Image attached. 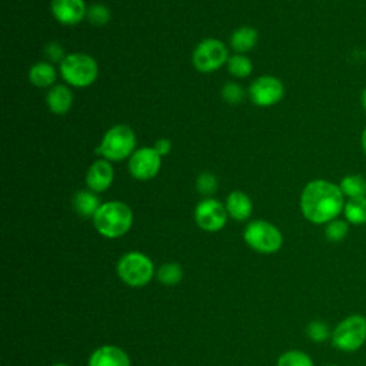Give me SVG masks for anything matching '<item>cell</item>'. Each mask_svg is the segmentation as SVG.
Masks as SVG:
<instances>
[{
    "label": "cell",
    "mask_w": 366,
    "mask_h": 366,
    "mask_svg": "<svg viewBox=\"0 0 366 366\" xmlns=\"http://www.w3.org/2000/svg\"><path fill=\"white\" fill-rule=\"evenodd\" d=\"M340 187L332 182L317 179L309 182L300 194V210L305 219L315 224L335 220L345 207Z\"/></svg>",
    "instance_id": "cell-1"
},
{
    "label": "cell",
    "mask_w": 366,
    "mask_h": 366,
    "mask_svg": "<svg viewBox=\"0 0 366 366\" xmlns=\"http://www.w3.org/2000/svg\"><path fill=\"white\" fill-rule=\"evenodd\" d=\"M132 223L133 212L126 203L120 200L104 202L93 216V224L96 230L107 239L122 237L130 230Z\"/></svg>",
    "instance_id": "cell-2"
},
{
    "label": "cell",
    "mask_w": 366,
    "mask_h": 366,
    "mask_svg": "<svg viewBox=\"0 0 366 366\" xmlns=\"http://www.w3.org/2000/svg\"><path fill=\"white\" fill-rule=\"evenodd\" d=\"M134 150L136 134L133 129L126 124H116L104 133L96 153L109 162H120L130 157Z\"/></svg>",
    "instance_id": "cell-3"
},
{
    "label": "cell",
    "mask_w": 366,
    "mask_h": 366,
    "mask_svg": "<svg viewBox=\"0 0 366 366\" xmlns=\"http://www.w3.org/2000/svg\"><path fill=\"white\" fill-rule=\"evenodd\" d=\"M60 74L69 86L89 87L99 74V66L96 60L86 53H69L60 63Z\"/></svg>",
    "instance_id": "cell-4"
},
{
    "label": "cell",
    "mask_w": 366,
    "mask_h": 366,
    "mask_svg": "<svg viewBox=\"0 0 366 366\" xmlns=\"http://www.w3.org/2000/svg\"><path fill=\"white\" fill-rule=\"evenodd\" d=\"M117 274L126 285L142 287L147 285L154 274L153 262L140 252H129L117 262Z\"/></svg>",
    "instance_id": "cell-5"
},
{
    "label": "cell",
    "mask_w": 366,
    "mask_h": 366,
    "mask_svg": "<svg viewBox=\"0 0 366 366\" xmlns=\"http://www.w3.org/2000/svg\"><path fill=\"white\" fill-rule=\"evenodd\" d=\"M366 342V317L350 315L332 332V345L342 352H356Z\"/></svg>",
    "instance_id": "cell-6"
},
{
    "label": "cell",
    "mask_w": 366,
    "mask_h": 366,
    "mask_svg": "<svg viewBox=\"0 0 366 366\" xmlns=\"http://www.w3.org/2000/svg\"><path fill=\"white\" fill-rule=\"evenodd\" d=\"M243 239L253 250L264 254L277 252L283 243L280 230L266 220L250 222L244 229Z\"/></svg>",
    "instance_id": "cell-7"
},
{
    "label": "cell",
    "mask_w": 366,
    "mask_h": 366,
    "mask_svg": "<svg viewBox=\"0 0 366 366\" xmlns=\"http://www.w3.org/2000/svg\"><path fill=\"white\" fill-rule=\"evenodd\" d=\"M229 60V51L223 41L209 37L203 39L192 54V63L200 73H212L226 64Z\"/></svg>",
    "instance_id": "cell-8"
},
{
    "label": "cell",
    "mask_w": 366,
    "mask_h": 366,
    "mask_svg": "<svg viewBox=\"0 0 366 366\" xmlns=\"http://www.w3.org/2000/svg\"><path fill=\"white\" fill-rule=\"evenodd\" d=\"M249 99L259 107H267L279 103L285 94L283 83L270 74L256 77L247 90Z\"/></svg>",
    "instance_id": "cell-9"
},
{
    "label": "cell",
    "mask_w": 366,
    "mask_h": 366,
    "mask_svg": "<svg viewBox=\"0 0 366 366\" xmlns=\"http://www.w3.org/2000/svg\"><path fill=\"white\" fill-rule=\"evenodd\" d=\"M227 216L226 206L212 197L203 199L194 209V220L204 232H219L223 229L227 222Z\"/></svg>",
    "instance_id": "cell-10"
},
{
    "label": "cell",
    "mask_w": 366,
    "mask_h": 366,
    "mask_svg": "<svg viewBox=\"0 0 366 366\" xmlns=\"http://www.w3.org/2000/svg\"><path fill=\"white\" fill-rule=\"evenodd\" d=\"M162 166V156L154 147H140L129 157V172L136 180L153 179Z\"/></svg>",
    "instance_id": "cell-11"
},
{
    "label": "cell",
    "mask_w": 366,
    "mask_h": 366,
    "mask_svg": "<svg viewBox=\"0 0 366 366\" xmlns=\"http://www.w3.org/2000/svg\"><path fill=\"white\" fill-rule=\"evenodd\" d=\"M53 17L64 24L74 26L86 19L87 6L84 0H51L50 3Z\"/></svg>",
    "instance_id": "cell-12"
},
{
    "label": "cell",
    "mask_w": 366,
    "mask_h": 366,
    "mask_svg": "<svg viewBox=\"0 0 366 366\" xmlns=\"http://www.w3.org/2000/svg\"><path fill=\"white\" fill-rule=\"evenodd\" d=\"M114 179V169L112 163L106 159H99L90 164L86 173L87 189L94 193H102L107 190Z\"/></svg>",
    "instance_id": "cell-13"
},
{
    "label": "cell",
    "mask_w": 366,
    "mask_h": 366,
    "mask_svg": "<svg viewBox=\"0 0 366 366\" xmlns=\"http://www.w3.org/2000/svg\"><path fill=\"white\" fill-rule=\"evenodd\" d=\"M87 366H130V359L123 349L106 345L90 355Z\"/></svg>",
    "instance_id": "cell-14"
},
{
    "label": "cell",
    "mask_w": 366,
    "mask_h": 366,
    "mask_svg": "<svg viewBox=\"0 0 366 366\" xmlns=\"http://www.w3.org/2000/svg\"><path fill=\"white\" fill-rule=\"evenodd\" d=\"M46 103L51 113L66 114L73 104V93L66 84H54L49 89Z\"/></svg>",
    "instance_id": "cell-15"
},
{
    "label": "cell",
    "mask_w": 366,
    "mask_h": 366,
    "mask_svg": "<svg viewBox=\"0 0 366 366\" xmlns=\"http://www.w3.org/2000/svg\"><path fill=\"white\" fill-rule=\"evenodd\" d=\"M224 206H226L227 214L237 222L247 220L253 209L250 197L240 190H233L232 193H229Z\"/></svg>",
    "instance_id": "cell-16"
},
{
    "label": "cell",
    "mask_w": 366,
    "mask_h": 366,
    "mask_svg": "<svg viewBox=\"0 0 366 366\" xmlns=\"http://www.w3.org/2000/svg\"><path fill=\"white\" fill-rule=\"evenodd\" d=\"M29 80L39 89L53 87L57 80V71L49 61H37L29 70Z\"/></svg>",
    "instance_id": "cell-17"
},
{
    "label": "cell",
    "mask_w": 366,
    "mask_h": 366,
    "mask_svg": "<svg viewBox=\"0 0 366 366\" xmlns=\"http://www.w3.org/2000/svg\"><path fill=\"white\" fill-rule=\"evenodd\" d=\"M259 34L257 30L252 26H242L236 29L230 36V47L234 50V53L244 54L250 51L256 43H257Z\"/></svg>",
    "instance_id": "cell-18"
},
{
    "label": "cell",
    "mask_w": 366,
    "mask_h": 366,
    "mask_svg": "<svg viewBox=\"0 0 366 366\" xmlns=\"http://www.w3.org/2000/svg\"><path fill=\"white\" fill-rule=\"evenodd\" d=\"M73 207L83 217H93L100 207L99 197L92 190H79L73 197Z\"/></svg>",
    "instance_id": "cell-19"
},
{
    "label": "cell",
    "mask_w": 366,
    "mask_h": 366,
    "mask_svg": "<svg viewBox=\"0 0 366 366\" xmlns=\"http://www.w3.org/2000/svg\"><path fill=\"white\" fill-rule=\"evenodd\" d=\"M343 196L349 199L366 196V179L360 174H347L339 184Z\"/></svg>",
    "instance_id": "cell-20"
},
{
    "label": "cell",
    "mask_w": 366,
    "mask_h": 366,
    "mask_svg": "<svg viewBox=\"0 0 366 366\" xmlns=\"http://www.w3.org/2000/svg\"><path fill=\"white\" fill-rule=\"evenodd\" d=\"M345 217L352 224H365L366 223V196L349 199L343 207Z\"/></svg>",
    "instance_id": "cell-21"
},
{
    "label": "cell",
    "mask_w": 366,
    "mask_h": 366,
    "mask_svg": "<svg viewBox=\"0 0 366 366\" xmlns=\"http://www.w3.org/2000/svg\"><path fill=\"white\" fill-rule=\"evenodd\" d=\"M226 66L229 73L237 79L247 77L253 70L252 60L246 54H239V53H234L233 56H230Z\"/></svg>",
    "instance_id": "cell-22"
},
{
    "label": "cell",
    "mask_w": 366,
    "mask_h": 366,
    "mask_svg": "<svg viewBox=\"0 0 366 366\" xmlns=\"http://www.w3.org/2000/svg\"><path fill=\"white\" fill-rule=\"evenodd\" d=\"M157 279L166 286H174L183 279V269L179 263H164L157 270Z\"/></svg>",
    "instance_id": "cell-23"
},
{
    "label": "cell",
    "mask_w": 366,
    "mask_h": 366,
    "mask_svg": "<svg viewBox=\"0 0 366 366\" xmlns=\"http://www.w3.org/2000/svg\"><path fill=\"white\" fill-rule=\"evenodd\" d=\"M277 366H313V360L302 350H287L279 356Z\"/></svg>",
    "instance_id": "cell-24"
},
{
    "label": "cell",
    "mask_w": 366,
    "mask_h": 366,
    "mask_svg": "<svg viewBox=\"0 0 366 366\" xmlns=\"http://www.w3.org/2000/svg\"><path fill=\"white\" fill-rule=\"evenodd\" d=\"M112 14L106 4L103 3H94L90 7H87L86 19L93 26H104L109 23Z\"/></svg>",
    "instance_id": "cell-25"
},
{
    "label": "cell",
    "mask_w": 366,
    "mask_h": 366,
    "mask_svg": "<svg viewBox=\"0 0 366 366\" xmlns=\"http://www.w3.org/2000/svg\"><path fill=\"white\" fill-rule=\"evenodd\" d=\"M349 232V224L347 220H340V219H335L332 222H329L326 224L325 229V236L327 240L336 243V242H342L346 234Z\"/></svg>",
    "instance_id": "cell-26"
},
{
    "label": "cell",
    "mask_w": 366,
    "mask_h": 366,
    "mask_svg": "<svg viewBox=\"0 0 366 366\" xmlns=\"http://www.w3.org/2000/svg\"><path fill=\"white\" fill-rule=\"evenodd\" d=\"M306 335L310 340L320 343L325 342L329 336H332L329 326L322 322V320H312L307 326H306Z\"/></svg>",
    "instance_id": "cell-27"
},
{
    "label": "cell",
    "mask_w": 366,
    "mask_h": 366,
    "mask_svg": "<svg viewBox=\"0 0 366 366\" xmlns=\"http://www.w3.org/2000/svg\"><path fill=\"white\" fill-rule=\"evenodd\" d=\"M196 187L203 196H210L217 189V179L210 172H203L196 179Z\"/></svg>",
    "instance_id": "cell-28"
},
{
    "label": "cell",
    "mask_w": 366,
    "mask_h": 366,
    "mask_svg": "<svg viewBox=\"0 0 366 366\" xmlns=\"http://www.w3.org/2000/svg\"><path fill=\"white\" fill-rule=\"evenodd\" d=\"M222 97L226 103L237 104L244 99V92L237 83L229 81L222 87Z\"/></svg>",
    "instance_id": "cell-29"
},
{
    "label": "cell",
    "mask_w": 366,
    "mask_h": 366,
    "mask_svg": "<svg viewBox=\"0 0 366 366\" xmlns=\"http://www.w3.org/2000/svg\"><path fill=\"white\" fill-rule=\"evenodd\" d=\"M44 54L51 63H61L67 54H64V49L57 41H49L44 47Z\"/></svg>",
    "instance_id": "cell-30"
},
{
    "label": "cell",
    "mask_w": 366,
    "mask_h": 366,
    "mask_svg": "<svg viewBox=\"0 0 366 366\" xmlns=\"http://www.w3.org/2000/svg\"><path fill=\"white\" fill-rule=\"evenodd\" d=\"M154 150L163 157L166 154H169V152L172 150V142L166 137H162V139H157L156 143H154Z\"/></svg>",
    "instance_id": "cell-31"
},
{
    "label": "cell",
    "mask_w": 366,
    "mask_h": 366,
    "mask_svg": "<svg viewBox=\"0 0 366 366\" xmlns=\"http://www.w3.org/2000/svg\"><path fill=\"white\" fill-rule=\"evenodd\" d=\"M362 147H363V152L366 154V127H365V130L362 133Z\"/></svg>",
    "instance_id": "cell-32"
},
{
    "label": "cell",
    "mask_w": 366,
    "mask_h": 366,
    "mask_svg": "<svg viewBox=\"0 0 366 366\" xmlns=\"http://www.w3.org/2000/svg\"><path fill=\"white\" fill-rule=\"evenodd\" d=\"M360 99H362V106L366 110V89L362 92V97Z\"/></svg>",
    "instance_id": "cell-33"
},
{
    "label": "cell",
    "mask_w": 366,
    "mask_h": 366,
    "mask_svg": "<svg viewBox=\"0 0 366 366\" xmlns=\"http://www.w3.org/2000/svg\"><path fill=\"white\" fill-rule=\"evenodd\" d=\"M53 366H69V365H66V363H56V365H53Z\"/></svg>",
    "instance_id": "cell-34"
},
{
    "label": "cell",
    "mask_w": 366,
    "mask_h": 366,
    "mask_svg": "<svg viewBox=\"0 0 366 366\" xmlns=\"http://www.w3.org/2000/svg\"><path fill=\"white\" fill-rule=\"evenodd\" d=\"M326 366H337V365H326Z\"/></svg>",
    "instance_id": "cell-35"
}]
</instances>
